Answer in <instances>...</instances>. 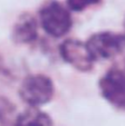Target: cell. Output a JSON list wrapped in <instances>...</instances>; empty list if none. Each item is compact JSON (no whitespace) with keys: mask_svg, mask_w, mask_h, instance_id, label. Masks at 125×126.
I'll return each mask as SVG.
<instances>
[{"mask_svg":"<svg viewBox=\"0 0 125 126\" xmlns=\"http://www.w3.org/2000/svg\"><path fill=\"white\" fill-rule=\"evenodd\" d=\"M86 46L94 62L111 59L125 48L124 35L109 31L97 32L88 38Z\"/></svg>","mask_w":125,"mask_h":126,"instance_id":"obj_4","label":"cell"},{"mask_svg":"<svg viewBox=\"0 0 125 126\" xmlns=\"http://www.w3.org/2000/svg\"><path fill=\"white\" fill-rule=\"evenodd\" d=\"M124 39H125V35H124Z\"/></svg>","mask_w":125,"mask_h":126,"instance_id":"obj_9","label":"cell"},{"mask_svg":"<svg viewBox=\"0 0 125 126\" xmlns=\"http://www.w3.org/2000/svg\"><path fill=\"white\" fill-rule=\"evenodd\" d=\"M54 93V83L44 74L27 76L19 88V95L21 99L30 107H38L49 103Z\"/></svg>","mask_w":125,"mask_h":126,"instance_id":"obj_2","label":"cell"},{"mask_svg":"<svg viewBox=\"0 0 125 126\" xmlns=\"http://www.w3.org/2000/svg\"><path fill=\"white\" fill-rule=\"evenodd\" d=\"M38 16L43 29L55 38L66 35L73 26V18L68 8L58 0H47L40 7Z\"/></svg>","mask_w":125,"mask_h":126,"instance_id":"obj_1","label":"cell"},{"mask_svg":"<svg viewBox=\"0 0 125 126\" xmlns=\"http://www.w3.org/2000/svg\"><path fill=\"white\" fill-rule=\"evenodd\" d=\"M15 126H53V121L47 113L38 110V107H29L17 116Z\"/></svg>","mask_w":125,"mask_h":126,"instance_id":"obj_7","label":"cell"},{"mask_svg":"<svg viewBox=\"0 0 125 126\" xmlns=\"http://www.w3.org/2000/svg\"><path fill=\"white\" fill-rule=\"evenodd\" d=\"M61 58L80 71H88L93 68L94 59L92 58L86 43L77 39H67L59 46Z\"/></svg>","mask_w":125,"mask_h":126,"instance_id":"obj_5","label":"cell"},{"mask_svg":"<svg viewBox=\"0 0 125 126\" xmlns=\"http://www.w3.org/2000/svg\"><path fill=\"white\" fill-rule=\"evenodd\" d=\"M67 8L71 11H83L89 6H94L101 2V0H66Z\"/></svg>","mask_w":125,"mask_h":126,"instance_id":"obj_8","label":"cell"},{"mask_svg":"<svg viewBox=\"0 0 125 126\" xmlns=\"http://www.w3.org/2000/svg\"><path fill=\"white\" fill-rule=\"evenodd\" d=\"M101 94L111 105L125 110V63L112 66L99 79Z\"/></svg>","mask_w":125,"mask_h":126,"instance_id":"obj_3","label":"cell"},{"mask_svg":"<svg viewBox=\"0 0 125 126\" xmlns=\"http://www.w3.org/2000/svg\"><path fill=\"white\" fill-rule=\"evenodd\" d=\"M12 39L17 44H31L37 39L38 22L30 14L19 16L12 28Z\"/></svg>","mask_w":125,"mask_h":126,"instance_id":"obj_6","label":"cell"}]
</instances>
